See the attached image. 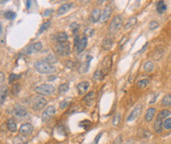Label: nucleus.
<instances>
[{
	"mask_svg": "<svg viewBox=\"0 0 171 144\" xmlns=\"http://www.w3.org/2000/svg\"><path fill=\"white\" fill-rule=\"evenodd\" d=\"M33 67H35L36 70L41 74H51L55 72V68H54L52 65L48 64V63L43 61V60H39V61L35 62Z\"/></svg>",
	"mask_w": 171,
	"mask_h": 144,
	"instance_id": "obj_1",
	"label": "nucleus"
},
{
	"mask_svg": "<svg viewBox=\"0 0 171 144\" xmlns=\"http://www.w3.org/2000/svg\"><path fill=\"white\" fill-rule=\"evenodd\" d=\"M56 53L59 54L60 56H67L69 55L71 52V46L69 42H61L57 43L55 46Z\"/></svg>",
	"mask_w": 171,
	"mask_h": 144,
	"instance_id": "obj_2",
	"label": "nucleus"
},
{
	"mask_svg": "<svg viewBox=\"0 0 171 144\" xmlns=\"http://www.w3.org/2000/svg\"><path fill=\"white\" fill-rule=\"evenodd\" d=\"M54 90H55L54 86L51 84H47V83L41 84L36 88V92L41 95H50L53 93Z\"/></svg>",
	"mask_w": 171,
	"mask_h": 144,
	"instance_id": "obj_3",
	"label": "nucleus"
},
{
	"mask_svg": "<svg viewBox=\"0 0 171 144\" xmlns=\"http://www.w3.org/2000/svg\"><path fill=\"white\" fill-rule=\"evenodd\" d=\"M122 24H123V20H122V17L120 15H117L113 18V20L110 23L109 26V31L110 33H116L117 31H119V28H121Z\"/></svg>",
	"mask_w": 171,
	"mask_h": 144,
	"instance_id": "obj_4",
	"label": "nucleus"
},
{
	"mask_svg": "<svg viewBox=\"0 0 171 144\" xmlns=\"http://www.w3.org/2000/svg\"><path fill=\"white\" fill-rule=\"evenodd\" d=\"M46 103H47L46 99H45L44 97L41 96V95H38V96L35 97L33 100V108L35 109L36 111H41L45 107Z\"/></svg>",
	"mask_w": 171,
	"mask_h": 144,
	"instance_id": "obj_5",
	"label": "nucleus"
},
{
	"mask_svg": "<svg viewBox=\"0 0 171 144\" xmlns=\"http://www.w3.org/2000/svg\"><path fill=\"white\" fill-rule=\"evenodd\" d=\"M41 48H42L41 42H35V43H32V44L28 45L24 49V52L26 54H28V55H31V54H33V53L41 51Z\"/></svg>",
	"mask_w": 171,
	"mask_h": 144,
	"instance_id": "obj_6",
	"label": "nucleus"
},
{
	"mask_svg": "<svg viewBox=\"0 0 171 144\" xmlns=\"http://www.w3.org/2000/svg\"><path fill=\"white\" fill-rule=\"evenodd\" d=\"M142 110V104L137 105L136 107L132 110V112L130 113L129 116H128V118H127L128 122H132V121H135L137 118H138L140 115H141Z\"/></svg>",
	"mask_w": 171,
	"mask_h": 144,
	"instance_id": "obj_7",
	"label": "nucleus"
},
{
	"mask_svg": "<svg viewBox=\"0 0 171 144\" xmlns=\"http://www.w3.org/2000/svg\"><path fill=\"white\" fill-rule=\"evenodd\" d=\"M54 114H55V108H54V106H48L44 110L43 114H42V117H41L42 122L47 123L54 116Z\"/></svg>",
	"mask_w": 171,
	"mask_h": 144,
	"instance_id": "obj_8",
	"label": "nucleus"
},
{
	"mask_svg": "<svg viewBox=\"0 0 171 144\" xmlns=\"http://www.w3.org/2000/svg\"><path fill=\"white\" fill-rule=\"evenodd\" d=\"M111 14H112V9H111V7L107 6L105 7L103 11L101 12V15H100V19H99V21L101 23H105L106 21H108L111 16Z\"/></svg>",
	"mask_w": 171,
	"mask_h": 144,
	"instance_id": "obj_9",
	"label": "nucleus"
},
{
	"mask_svg": "<svg viewBox=\"0 0 171 144\" xmlns=\"http://www.w3.org/2000/svg\"><path fill=\"white\" fill-rule=\"evenodd\" d=\"M13 113L17 117H26L27 116V110L21 105H16L13 109Z\"/></svg>",
	"mask_w": 171,
	"mask_h": 144,
	"instance_id": "obj_10",
	"label": "nucleus"
},
{
	"mask_svg": "<svg viewBox=\"0 0 171 144\" xmlns=\"http://www.w3.org/2000/svg\"><path fill=\"white\" fill-rule=\"evenodd\" d=\"M53 39L55 40L57 43L66 42L68 39V35L65 31H60V33H57L56 34H54Z\"/></svg>",
	"mask_w": 171,
	"mask_h": 144,
	"instance_id": "obj_11",
	"label": "nucleus"
},
{
	"mask_svg": "<svg viewBox=\"0 0 171 144\" xmlns=\"http://www.w3.org/2000/svg\"><path fill=\"white\" fill-rule=\"evenodd\" d=\"M33 128V126L31 125V123H24V125L21 126L19 131L22 135H28V134L32 133Z\"/></svg>",
	"mask_w": 171,
	"mask_h": 144,
	"instance_id": "obj_12",
	"label": "nucleus"
},
{
	"mask_svg": "<svg viewBox=\"0 0 171 144\" xmlns=\"http://www.w3.org/2000/svg\"><path fill=\"white\" fill-rule=\"evenodd\" d=\"M90 87V82H80L78 85H77V89H78V93L79 94H85L86 91L89 89Z\"/></svg>",
	"mask_w": 171,
	"mask_h": 144,
	"instance_id": "obj_13",
	"label": "nucleus"
},
{
	"mask_svg": "<svg viewBox=\"0 0 171 144\" xmlns=\"http://www.w3.org/2000/svg\"><path fill=\"white\" fill-rule=\"evenodd\" d=\"M73 6V3L72 2H68V3H64L62 4L60 7H59L58 11H57V14L58 15H63V14H65L66 12H68L71 8H72Z\"/></svg>",
	"mask_w": 171,
	"mask_h": 144,
	"instance_id": "obj_14",
	"label": "nucleus"
},
{
	"mask_svg": "<svg viewBox=\"0 0 171 144\" xmlns=\"http://www.w3.org/2000/svg\"><path fill=\"white\" fill-rule=\"evenodd\" d=\"M87 44H88V38L86 36L82 37V38L80 39L78 46H77V52L81 53L83 50L86 49V47H87Z\"/></svg>",
	"mask_w": 171,
	"mask_h": 144,
	"instance_id": "obj_15",
	"label": "nucleus"
},
{
	"mask_svg": "<svg viewBox=\"0 0 171 144\" xmlns=\"http://www.w3.org/2000/svg\"><path fill=\"white\" fill-rule=\"evenodd\" d=\"M101 46L104 50H110L113 46V39L111 37H106L103 39V41L101 43Z\"/></svg>",
	"mask_w": 171,
	"mask_h": 144,
	"instance_id": "obj_16",
	"label": "nucleus"
},
{
	"mask_svg": "<svg viewBox=\"0 0 171 144\" xmlns=\"http://www.w3.org/2000/svg\"><path fill=\"white\" fill-rule=\"evenodd\" d=\"M163 120H160V119H157L156 118L155 122V125H153V128H155V132L157 133H160L162 131V128H163Z\"/></svg>",
	"mask_w": 171,
	"mask_h": 144,
	"instance_id": "obj_17",
	"label": "nucleus"
},
{
	"mask_svg": "<svg viewBox=\"0 0 171 144\" xmlns=\"http://www.w3.org/2000/svg\"><path fill=\"white\" fill-rule=\"evenodd\" d=\"M100 15H101L100 10L98 9V8H96V9H93L92 12V15H90V21L93 23H96L99 19H100Z\"/></svg>",
	"mask_w": 171,
	"mask_h": 144,
	"instance_id": "obj_18",
	"label": "nucleus"
},
{
	"mask_svg": "<svg viewBox=\"0 0 171 144\" xmlns=\"http://www.w3.org/2000/svg\"><path fill=\"white\" fill-rule=\"evenodd\" d=\"M155 114H156V110L155 108H149V110H147L146 113V116H145L146 122H150V121L153 119Z\"/></svg>",
	"mask_w": 171,
	"mask_h": 144,
	"instance_id": "obj_19",
	"label": "nucleus"
},
{
	"mask_svg": "<svg viewBox=\"0 0 171 144\" xmlns=\"http://www.w3.org/2000/svg\"><path fill=\"white\" fill-rule=\"evenodd\" d=\"M111 67V57L106 56L102 61V69H103L104 72H107Z\"/></svg>",
	"mask_w": 171,
	"mask_h": 144,
	"instance_id": "obj_20",
	"label": "nucleus"
},
{
	"mask_svg": "<svg viewBox=\"0 0 171 144\" xmlns=\"http://www.w3.org/2000/svg\"><path fill=\"white\" fill-rule=\"evenodd\" d=\"M136 24H137V18H136V17H132V18H130V19L127 20L126 24H125V26H124V30L125 31L129 30V28H133Z\"/></svg>",
	"mask_w": 171,
	"mask_h": 144,
	"instance_id": "obj_21",
	"label": "nucleus"
},
{
	"mask_svg": "<svg viewBox=\"0 0 171 144\" xmlns=\"http://www.w3.org/2000/svg\"><path fill=\"white\" fill-rule=\"evenodd\" d=\"M8 92H9V89H8L7 86H3L1 90H0V103H1V104H3L5 99L7 98Z\"/></svg>",
	"mask_w": 171,
	"mask_h": 144,
	"instance_id": "obj_22",
	"label": "nucleus"
},
{
	"mask_svg": "<svg viewBox=\"0 0 171 144\" xmlns=\"http://www.w3.org/2000/svg\"><path fill=\"white\" fill-rule=\"evenodd\" d=\"M166 10V3L164 1H157L156 2V11L158 14H163Z\"/></svg>",
	"mask_w": 171,
	"mask_h": 144,
	"instance_id": "obj_23",
	"label": "nucleus"
},
{
	"mask_svg": "<svg viewBox=\"0 0 171 144\" xmlns=\"http://www.w3.org/2000/svg\"><path fill=\"white\" fill-rule=\"evenodd\" d=\"M153 69H155V64H153L152 61H147L145 63L144 71L146 72V73H150V72L153 71Z\"/></svg>",
	"mask_w": 171,
	"mask_h": 144,
	"instance_id": "obj_24",
	"label": "nucleus"
},
{
	"mask_svg": "<svg viewBox=\"0 0 171 144\" xmlns=\"http://www.w3.org/2000/svg\"><path fill=\"white\" fill-rule=\"evenodd\" d=\"M90 61V57L89 56V57H88V60H87V62L83 63V64L81 65V67H80V72H81L82 74L86 73V72H88V70H89Z\"/></svg>",
	"mask_w": 171,
	"mask_h": 144,
	"instance_id": "obj_25",
	"label": "nucleus"
},
{
	"mask_svg": "<svg viewBox=\"0 0 171 144\" xmlns=\"http://www.w3.org/2000/svg\"><path fill=\"white\" fill-rule=\"evenodd\" d=\"M149 84H150V79H140L139 82H137V86H138V88H145V87H147Z\"/></svg>",
	"mask_w": 171,
	"mask_h": 144,
	"instance_id": "obj_26",
	"label": "nucleus"
},
{
	"mask_svg": "<svg viewBox=\"0 0 171 144\" xmlns=\"http://www.w3.org/2000/svg\"><path fill=\"white\" fill-rule=\"evenodd\" d=\"M7 126H8V129H9L10 131H17V125L15 123V121H14L13 119H9L7 122Z\"/></svg>",
	"mask_w": 171,
	"mask_h": 144,
	"instance_id": "obj_27",
	"label": "nucleus"
},
{
	"mask_svg": "<svg viewBox=\"0 0 171 144\" xmlns=\"http://www.w3.org/2000/svg\"><path fill=\"white\" fill-rule=\"evenodd\" d=\"M95 92H90L89 94H87L85 96V98H84V102H86L87 104H90L93 101V99H95Z\"/></svg>",
	"mask_w": 171,
	"mask_h": 144,
	"instance_id": "obj_28",
	"label": "nucleus"
},
{
	"mask_svg": "<svg viewBox=\"0 0 171 144\" xmlns=\"http://www.w3.org/2000/svg\"><path fill=\"white\" fill-rule=\"evenodd\" d=\"M43 61H45L46 63H48V64L52 65V64H54V63H56V62H57V58H56V56H54V55H53V54H49L48 56L45 57Z\"/></svg>",
	"mask_w": 171,
	"mask_h": 144,
	"instance_id": "obj_29",
	"label": "nucleus"
},
{
	"mask_svg": "<svg viewBox=\"0 0 171 144\" xmlns=\"http://www.w3.org/2000/svg\"><path fill=\"white\" fill-rule=\"evenodd\" d=\"M162 55H163V49L162 48H156V50L155 51V53H153V58H155V60H160V58L162 57Z\"/></svg>",
	"mask_w": 171,
	"mask_h": 144,
	"instance_id": "obj_30",
	"label": "nucleus"
},
{
	"mask_svg": "<svg viewBox=\"0 0 171 144\" xmlns=\"http://www.w3.org/2000/svg\"><path fill=\"white\" fill-rule=\"evenodd\" d=\"M27 143V139H26V137L24 135H18V136L15 137V139H14V144H26Z\"/></svg>",
	"mask_w": 171,
	"mask_h": 144,
	"instance_id": "obj_31",
	"label": "nucleus"
},
{
	"mask_svg": "<svg viewBox=\"0 0 171 144\" xmlns=\"http://www.w3.org/2000/svg\"><path fill=\"white\" fill-rule=\"evenodd\" d=\"M170 115V111H168V110H162L160 113H159L158 115H157V119H160V120H165L166 118L169 116Z\"/></svg>",
	"mask_w": 171,
	"mask_h": 144,
	"instance_id": "obj_32",
	"label": "nucleus"
},
{
	"mask_svg": "<svg viewBox=\"0 0 171 144\" xmlns=\"http://www.w3.org/2000/svg\"><path fill=\"white\" fill-rule=\"evenodd\" d=\"M161 103L164 106H171V94H167L162 98Z\"/></svg>",
	"mask_w": 171,
	"mask_h": 144,
	"instance_id": "obj_33",
	"label": "nucleus"
},
{
	"mask_svg": "<svg viewBox=\"0 0 171 144\" xmlns=\"http://www.w3.org/2000/svg\"><path fill=\"white\" fill-rule=\"evenodd\" d=\"M69 90V83H63V84L59 85L58 87V92L59 93H65Z\"/></svg>",
	"mask_w": 171,
	"mask_h": 144,
	"instance_id": "obj_34",
	"label": "nucleus"
},
{
	"mask_svg": "<svg viewBox=\"0 0 171 144\" xmlns=\"http://www.w3.org/2000/svg\"><path fill=\"white\" fill-rule=\"evenodd\" d=\"M120 121H121V115H120V113H117L115 116H114L113 120H112L113 126H118L119 123H120Z\"/></svg>",
	"mask_w": 171,
	"mask_h": 144,
	"instance_id": "obj_35",
	"label": "nucleus"
},
{
	"mask_svg": "<svg viewBox=\"0 0 171 144\" xmlns=\"http://www.w3.org/2000/svg\"><path fill=\"white\" fill-rule=\"evenodd\" d=\"M20 90H21V86H20L19 83H15L12 87V94L13 95H18Z\"/></svg>",
	"mask_w": 171,
	"mask_h": 144,
	"instance_id": "obj_36",
	"label": "nucleus"
},
{
	"mask_svg": "<svg viewBox=\"0 0 171 144\" xmlns=\"http://www.w3.org/2000/svg\"><path fill=\"white\" fill-rule=\"evenodd\" d=\"M4 16H5V18H7L8 20H13V19H15L16 14L12 12V11H6L4 14Z\"/></svg>",
	"mask_w": 171,
	"mask_h": 144,
	"instance_id": "obj_37",
	"label": "nucleus"
},
{
	"mask_svg": "<svg viewBox=\"0 0 171 144\" xmlns=\"http://www.w3.org/2000/svg\"><path fill=\"white\" fill-rule=\"evenodd\" d=\"M163 128L165 129H170L171 128V118H166L163 122Z\"/></svg>",
	"mask_w": 171,
	"mask_h": 144,
	"instance_id": "obj_38",
	"label": "nucleus"
},
{
	"mask_svg": "<svg viewBox=\"0 0 171 144\" xmlns=\"http://www.w3.org/2000/svg\"><path fill=\"white\" fill-rule=\"evenodd\" d=\"M141 135L142 138H149L152 136V132L150 131H147V129H142V132H141Z\"/></svg>",
	"mask_w": 171,
	"mask_h": 144,
	"instance_id": "obj_39",
	"label": "nucleus"
},
{
	"mask_svg": "<svg viewBox=\"0 0 171 144\" xmlns=\"http://www.w3.org/2000/svg\"><path fill=\"white\" fill-rule=\"evenodd\" d=\"M49 26H50V22L49 21H47V22H45L44 24H42L41 28H39V31H38V33H41L42 31H44L45 30H47V28H49Z\"/></svg>",
	"mask_w": 171,
	"mask_h": 144,
	"instance_id": "obj_40",
	"label": "nucleus"
},
{
	"mask_svg": "<svg viewBox=\"0 0 171 144\" xmlns=\"http://www.w3.org/2000/svg\"><path fill=\"white\" fill-rule=\"evenodd\" d=\"M70 28H71V31H72V33H73L74 34H76V33H77V31H79L80 26H79L78 24H77V23H73V24H71Z\"/></svg>",
	"mask_w": 171,
	"mask_h": 144,
	"instance_id": "obj_41",
	"label": "nucleus"
},
{
	"mask_svg": "<svg viewBox=\"0 0 171 144\" xmlns=\"http://www.w3.org/2000/svg\"><path fill=\"white\" fill-rule=\"evenodd\" d=\"M158 26H159V24L156 21H152L149 25V28L150 31H153V30H155V28H157Z\"/></svg>",
	"mask_w": 171,
	"mask_h": 144,
	"instance_id": "obj_42",
	"label": "nucleus"
},
{
	"mask_svg": "<svg viewBox=\"0 0 171 144\" xmlns=\"http://www.w3.org/2000/svg\"><path fill=\"white\" fill-rule=\"evenodd\" d=\"M20 77H21V76H17V74H11L10 77H9V82L12 83L13 82H15L16 79H20Z\"/></svg>",
	"mask_w": 171,
	"mask_h": 144,
	"instance_id": "obj_43",
	"label": "nucleus"
},
{
	"mask_svg": "<svg viewBox=\"0 0 171 144\" xmlns=\"http://www.w3.org/2000/svg\"><path fill=\"white\" fill-rule=\"evenodd\" d=\"M85 33L89 36H92L93 35V33H95V31H93V28H87V30L85 31Z\"/></svg>",
	"mask_w": 171,
	"mask_h": 144,
	"instance_id": "obj_44",
	"label": "nucleus"
},
{
	"mask_svg": "<svg viewBox=\"0 0 171 144\" xmlns=\"http://www.w3.org/2000/svg\"><path fill=\"white\" fill-rule=\"evenodd\" d=\"M127 40H128V37H126V36L122 37V39L120 40V41H119V47H122V46H123L125 43H126Z\"/></svg>",
	"mask_w": 171,
	"mask_h": 144,
	"instance_id": "obj_45",
	"label": "nucleus"
},
{
	"mask_svg": "<svg viewBox=\"0 0 171 144\" xmlns=\"http://www.w3.org/2000/svg\"><path fill=\"white\" fill-rule=\"evenodd\" d=\"M101 72L98 70L95 72V76H93V79H101Z\"/></svg>",
	"mask_w": 171,
	"mask_h": 144,
	"instance_id": "obj_46",
	"label": "nucleus"
},
{
	"mask_svg": "<svg viewBox=\"0 0 171 144\" xmlns=\"http://www.w3.org/2000/svg\"><path fill=\"white\" fill-rule=\"evenodd\" d=\"M67 106H69V102L67 100H64V101H62L60 103V109H65Z\"/></svg>",
	"mask_w": 171,
	"mask_h": 144,
	"instance_id": "obj_47",
	"label": "nucleus"
},
{
	"mask_svg": "<svg viewBox=\"0 0 171 144\" xmlns=\"http://www.w3.org/2000/svg\"><path fill=\"white\" fill-rule=\"evenodd\" d=\"M90 125V121H84V122H82L81 123H80V126H84L85 128H87Z\"/></svg>",
	"mask_w": 171,
	"mask_h": 144,
	"instance_id": "obj_48",
	"label": "nucleus"
},
{
	"mask_svg": "<svg viewBox=\"0 0 171 144\" xmlns=\"http://www.w3.org/2000/svg\"><path fill=\"white\" fill-rule=\"evenodd\" d=\"M3 82H4V74L0 73V88H1V86L3 85Z\"/></svg>",
	"mask_w": 171,
	"mask_h": 144,
	"instance_id": "obj_49",
	"label": "nucleus"
},
{
	"mask_svg": "<svg viewBox=\"0 0 171 144\" xmlns=\"http://www.w3.org/2000/svg\"><path fill=\"white\" fill-rule=\"evenodd\" d=\"M121 142H122V136L120 135V136H118L115 140H114L113 144H121Z\"/></svg>",
	"mask_w": 171,
	"mask_h": 144,
	"instance_id": "obj_50",
	"label": "nucleus"
},
{
	"mask_svg": "<svg viewBox=\"0 0 171 144\" xmlns=\"http://www.w3.org/2000/svg\"><path fill=\"white\" fill-rule=\"evenodd\" d=\"M51 12H52V10H47V11H45V13L43 14V16H44V17L49 16L50 14H51Z\"/></svg>",
	"mask_w": 171,
	"mask_h": 144,
	"instance_id": "obj_51",
	"label": "nucleus"
},
{
	"mask_svg": "<svg viewBox=\"0 0 171 144\" xmlns=\"http://www.w3.org/2000/svg\"><path fill=\"white\" fill-rule=\"evenodd\" d=\"M124 144H134V141H133V140H131V139H129V140H127Z\"/></svg>",
	"mask_w": 171,
	"mask_h": 144,
	"instance_id": "obj_52",
	"label": "nucleus"
},
{
	"mask_svg": "<svg viewBox=\"0 0 171 144\" xmlns=\"http://www.w3.org/2000/svg\"><path fill=\"white\" fill-rule=\"evenodd\" d=\"M147 46V44H146V45H145V46H144V47H142V49L141 51H140V52H141V53H142V52H144V51H145V50H146Z\"/></svg>",
	"mask_w": 171,
	"mask_h": 144,
	"instance_id": "obj_53",
	"label": "nucleus"
},
{
	"mask_svg": "<svg viewBox=\"0 0 171 144\" xmlns=\"http://www.w3.org/2000/svg\"><path fill=\"white\" fill-rule=\"evenodd\" d=\"M1 33H2V25L0 24V34H1Z\"/></svg>",
	"mask_w": 171,
	"mask_h": 144,
	"instance_id": "obj_54",
	"label": "nucleus"
}]
</instances>
